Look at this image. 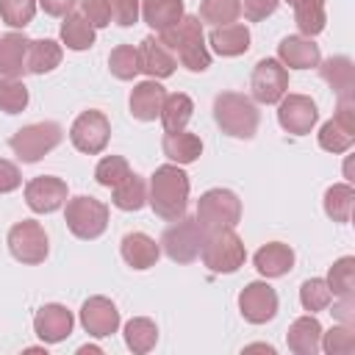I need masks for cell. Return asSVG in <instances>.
I'll return each mask as SVG.
<instances>
[{
  "instance_id": "6da1fadb",
  "label": "cell",
  "mask_w": 355,
  "mask_h": 355,
  "mask_svg": "<svg viewBox=\"0 0 355 355\" xmlns=\"http://www.w3.org/2000/svg\"><path fill=\"white\" fill-rule=\"evenodd\" d=\"M189 191H191V180H189L186 169L169 161V164L155 166V172L150 175L147 205L153 208L155 216H161L166 222H178L180 216H186Z\"/></svg>"
},
{
  "instance_id": "7a4b0ae2",
  "label": "cell",
  "mask_w": 355,
  "mask_h": 355,
  "mask_svg": "<svg viewBox=\"0 0 355 355\" xmlns=\"http://www.w3.org/2000/svg\"><path fill=\"white\" fill-rule=\"evenodd\" d=\"M214 122L230 139H252L261 125L258 103L241 92H222L214 97Z\"/></svg>"
},
{
  "instance_id": "3957f363",
  "label": "cell",
  "mask_w": 355,
  "mask_h": 355,
  "mask_svg": "<svg viewBox=\"0 0 355 355\" xmlns=\"http://www.w3.org/2000/svg\"><path fill=\"white\" fill-rule=\"evenodd\" d=\"M202 266L214 275H233L244 266L247 250L236 227H219V230H205L202 247H200Z\"/></svg>"
},
{
  "instance_id": "277c9868",
  "label": "cell",
  "mask_w": 355,
  "mask_h": 355,
  "mask_svg": "<svg viewBox=\"0 0 355 355\" xmlns=\"http://www.w3.org/2000/svg\"><path fill=\"white\" fill-rule=\"evenodd\" d=\"M61 139H64V128L53 119H44V122H31V125L14 130L8 139V147L17 155V161L36 164L47 153H53L61 144Z\"/></svg>"
},
{
  "instance_id": "5b68a950",
  "label": "cell",
  "mask_w": 355,
  "mask_h": 355,
  "mask_svg": "<svg viewBox=\"0 0 355 355\" xmlns=\"http://www.w3.org/2000/svg\"><path fill=\"white\" fill-rule=\"evenodd\" d=\"M64 222L75 239H83V241L100 239L108 227V205L97 197L78 194L64 202Z\"/></svg>"
},
{
  "instance_id": "8992f818",
  "label": "cell",
  "mask_w": 355,
  "mask_h": 355,
  "mask_svg": "<svg viewBox=\"0 0 355 355\" xmlns=\"http://www.w3.org/2000/svg\"><path fill=\"white\" fill-rule=\"evenodd\" d=\"M194 219L200 222L202 230H219V227H236L241 222V200L230 189H208L197 200V214Z\"/></svg>"
},
{
  "instance_id": "52a82bcc",
  "label": "cell",
  "mask_w": 355,
  "mask_h": 355,
  "mask_svg": "<svg viewBox=\"0 0 355 355\" xmlns=\"http://www.w3.org/2000/svg\"><path fill=\"white\" fill-rule=\"evenodd\" d=\"M6 244H8V252L14 261L25 263V266H36V263H44L47 252H50V239L42 227V222L36 219H19L11 225L8 236H6Z\"/></svg>"
},
{
  "instance_id": "ba28073f",
  "label": "cell",
  "mask_w": 355,
  "mask_h": 355,
  "mask_svg": "<svg viewBox=\"0 0 355 355\" xmlns=\"http://www.w3.org/2000/svg\"><path fill=\"white\" fill-rule=\"evenodd\" d=\"M202 236L205 230L200 227V222L194 216H180L178 222H172L164 236H161V250L166 252L169 261L175 263H191L200 258V247H202Z\"/></svg>"
},
{
  "instance_id": "9c48e42d",
  "label": "cell",
  "mask_w": 355,
  "mask_h": 355,
  "mask_svg": "<svg viewBox=\"0 0 355 355\" xmlns=\"http://www.w3.org/2000/svg\"><path fill=\"white\" fill-rule=\"evenodd\" d=\"M69 141L78 153H86V155H100L108 141H111V122L103 111L97 108H89L83 114L75 116V122L69 125Z\"/></svg>"
},
{
  "instance_id": "30bf717a",
  "label": "cell",
  "mask_w": 355,
  "mask_h": 355,
  "mask_svg": "<svg viewBox=\"0 0 355 355\" xmlns=\"http://www.w3.org/2000/svg\"><path fill=\"white\" fill-rule=\"evenodd\" d=\"M288 92V69L277 58H261L250 75V94L261 105H275Z\"/></svg>"
},
{
  "instance_id": "8fae6325",
  "label": "cell",
  "mask_w": 355,
  "mask_h": 355,
  "mask_svg": "<svg viewBox=\"0 0 355 355\" xmlns=\"http://www.w3.org/2000/svg\"><path fill=\"white\" fill-rule=\"evenodd\" d=\"M277 122L291 136H308L319 122V108L308 94L286 92L277 103Z\"/></svg>"
},
{
  "instance_id": "7c38bea8",
  "label": "cell",
  "mask_w": 355,
  "mask_h": 355,
  "mask_svg": "<svg viewBox=\"0 0 355 355\" xmlns=\"http://www.w3.org/2000/svg\"><path fill=\"white\" fill-rule=\"evenodd\" d=\"M280 300L266 280H252L239 291V313L250 324H266L277 316Z\"/></svg>"
},
{
  "instance_id": "4fadbf2b",
  "label": "cell",
  "mask_w": 355,
  "mask_h": 355,
  "mask_svg": "<svg viewBox=\"0 0 355 355\" xmlns=\"http://www.w3.org/2000/svg\"><path fill=\"white\" fill-rule=\"evenodd\" d=\"M78 319H80V327L92 336V338H108L119 330L122 324V316H119V308L114 305V300L103 297V294H94L89 300H83L80 311H78Z\"/></svg>"
},
{
  "instance_id": "5bb4252c",
  "label": "cell",
  "mask_w": 355,
  "mask_h": 355,
  "mask_svg": "<svg viewBox=\"0 0 355 355\" xmlns=\"http://www.w3.org/2000/svg\"><path fill=\"white\" fill-rule=\"evenodd\" d=\"M69 200L67 180L55 175H36L25 183V205L33 214H55Z\"/></svg>"
},
{
  "instance_id": "9a60e30c",
  "label": "cell",
  "mask_w": 355,
  "mask_h": 355,
  "mask_svg": "<svg viewBox=\"0 0 355 355\" xmlns=\"http://www.w3.org/2000/svg\"><path fill=\"white\" fill-rule=\"evenodd\" d=\"M75 316L61 302H44L33 316V333L42 338V344H61L72 336Z\"/></svg>"
},
{
  "instance_id": "2e32d148",
  "label": "cell",
  "mask_w": 355,
  "mask_h": 355,
  "mask_svg": "<svg viewBox=\"0 0 355 355\" xmlns=\"http://www.w3.org/2000/svg\"><path fill=\"white\" fill-rule=\"evenodd\" d=\"M277 61L286 69H313L322 61V50L311 36H283L277 44Z\"/></svg>"
},
{
  "instance_id": "e0dca14e",
  "label": "cell",
  "mask_w": 355,
  "mask_h": 355,
  "mask_svg": "<svg viewBox=\"0 0 355 355\" xmlns=\"http://www.w3.org/2000/svg\"><path fill=\"white\" fill-rule=\"evenodd\" d=\"M136 50H139V69H141L147 78L164 80V78H169V75L175 72V67H178L175 53H172L158 36H144Z\"/></svg>"
},
{
  "instance_id": "ac0fdd59",
  "label": "cell",
  "mask_w": 355,
  "mask_h": 355,
  "mask_svg": "<svg viewBox=\"0 0 355 355\" xmlns=\"http://www.w3.org/2000/svg\"><path fill=\"white\" fill-rule=\"evenodd\" d=\"M164 97H166V89L161 86V80H155V78L139 80V83L130 89V97H128L130 116L139 119V122H153V119H158L161 105H164Z\"/></svg>"
},
{
  "instance_id": "d6986e66",
  "label": "cell",
  "mask_w": 355,
  "mask_h": 355,
  "mask_svg": "<svg viewBox=\"0 0 355 355\" xmlns=\"http://www.w3.org/2000/svg\"><path fill=\"white\" fill-rule=\"evenodd\" d=\"M119 252H122V261L136 269V272H144V269H153L161 258V244L141 233V230H133V233H125L122 241H119Z\"/></svg>"
},
{
  "instance_id": "ffe728a7",
  "label": "cell",
  "mask_w": 355,
  "mask_h": 355,
  "mask_svg": "<svg viewBox=\"0 0 355 355\" xmlns=\"http://www.w3.org/2000/svg\"><path fill=\"white\" fill-rule=\"evenodd\" d=\"M294 261H297L294 258V250L288 244H283V241H269V244L258 247L255 255H252V266L266 280H275V277L288 275L294 269Z\"/></svg>"
},
{
  "instance_id": "44dd1931",
  "label": "cell",
  "mask_w": 355,
  "mask_h": 355,
  "mask_svg": "<svg viewBox=\"0 0 355 355\" xmlns=\"http://www.w3.org/2000/svg\"><path fill=\"white\" fill-rule=\"evenodd\" d=\"M250 28L241 25V22H227V25H214L211 33H208V44L216 55L222 58H236V55H244L250 50Z\"/></svg>"
},
{
  "instance_id": "7402d4cb",
  "label": "cell",
  "mask_w": 355,
  "mask_h": 355,
  "mask_svg": "<svg viewBox=\"0 0 355 355\" xmlns=\"http://www.w3.org/2000/svg\"><path fill=\"white\" fill-rule=\"evenodd\" d=\"M286 344H288V349L294 355H316L319 352V344H322V324H319V319L313 313L297 316L288 324Z\"/></svg>"
},
{
  "instance_id": "603a6c76",
  "label": "cell",
  "mask_w": 355,
  "mask_h": 355,
  "mask_svg": "<svg viewBox=\"0 0 355 355\" xmlns=\"http://www.w3.org/2000/svg\"><path fill=\"white\" fill-rule=\"evenodd\" d=\"M158 39L178 55V53H183L186 47H191V44H200V42H205V31H202V19L200 17H194V14H183L175 25H169V28H164L161 33H158Z\"/></svg>"
},
{
  "instance_id": "cb8c5ba5",
  "label": "cell",
  "mask_w": 355,
  "mask_h": 355,
  "mask_svg": "<svg viewBox=\"0 0 355 355\" xmlns=\"http://www.w3.org/2000/svg\"><path fill=\"white\" fill-rule=\"evenodd\" d=\"M161 150L172 164L189 166L202 155V139L189 130H166L161 139Z\"/></svg>"
},
{
  "instance_id": "d4e9b609",
  "label": "cell",
  "mask_w": 355,
  "mask_h": 355,
  "mask_svg": "<svg viewBox=\"0 0 355 355\" xmlns=\"http://www.w3.org/2000/svg\"><path fill=\"white\" fill-rule=\"evenodd\" d=\"M28 36L19 31H8L0 36V78H19L25 72Z\"/></svg>"
},
{
  "instance_id": "484cf974",
  "label": "cell",
  "mask_w": 355,
  "mask_h": 355,
  "mask_svg": "<svg viewBox=\"0 0 355 355\" xmlns=\"http://www.w3.org/2000/svg\"><path fill=\"white\" fill-rule=\"evenodd\" d=\"M64 58V47L55 39H33L28 42V55H25V69L33 75H47L53 72Z\"/></svg>"
},
{
  "instance_id": "4316f807",
  "label": "cell",
  "mask_w": 355,
  "mask_h": 355,
  "mask_svg": "<svg viewBox=\"0 0 355 355\" xmlns=\"http://www.w3.org/2000/svg\"><path fill=\"white\" fill-rule=\"evenodd\" d=\"M58 36H61V47L75 50V53H83V50H89V47L94 44L97 31L92 28V22H89L80 11H69V14L64 17V22H61Z\"/></svg>"
},
{
  "instance_id": "83f0119b",
  "label": "cell",
  "mask_w": 355,
  "mask_h": 355,
  "mask_svg": "<svg viewBox=\"0 0 355 355\" xmlns=\"http://www.w3.org/2000/svg\"><path fill=\"white\" fill-rule=\"evenodd\" d=\"M122 336H125V347L133 355H147L158 344V324L150 316H133L125 322Z\"/></svg>"
},
{
  "instance_id": "f1b7e54d",
  "label": "cell",
  "mask_w": 355,
  "mask_h": 355,
  "mask_svg": "<svg viewBox=\"0 0 355 355\" xmlns=\"http://www.w3.org/2000/svg\"><path fill=\"white\" fill-rule=\"evenodd\" d=\"M322 78L324 83L336 92V94H347L355 92V64L347 55H330L327 61H319Z\"/></svg>"
},
{
  "instance_id": "f546056e",
  "label": "cell",
  "mask_w": 355,
  "mask_h": 355,
  "mask_svg": "<svg viewBox=\"0 0 355 355\" xmlns=\"http://www.w3.org/2000/svg\"><path fill=\"white\" fill-rule=\"evenodd\" d=\"M186 14L183 0H141V19L153 28V31H164L169 25H175L180 17Z\"/></svg>"
},
{
  "instance_id": "4dcf8cb0",
  "label": "cell",
  "mask_w": 355,
  "mask_h": 355,
  "mask_svg": "<svg viewBox=\"0 0 355 355\" xmlns=\"http://www.w3.org/2000/svg\"><path fill=\"white\" fill-rule=\"evenodd\" d=\"M111 202L119 211H141L147 205V183L136 172H130L119 186L111 189Z\"/></svg>"
},
{
  "instance_id": "1f68e13d",
  "label": "cell",
  "mask_w": 355,
  "mask_h": 355,
  "mask_svg": "<svg viewBox=\"0 0 355 355\" xmlns=\"http://www.w3.org/2000/svg\"><path fill=\"white\" fill-rule=\"evenodd\" d=\"M191 114H194V100L189 94H183V92H175V94L164 97L158 119H161L164 130H186Z\"/></svg>"
},
{
  "instance_id": "d6a6232c",
  "label": "cell",
  "mask_w": 355,
  "mask_h": 355,
  "mask_svg": "<svg viewBox=\"0 0 355 355\" xmlns=\"http://www.w3.org/2000/svg\"><path fill=\"white\" fill-rule=\"evenodd\" d=\"M324 214L333 222H349L355 211V189L349 183H333L324 191Z\"/></svg>"
},
{
  "instance_id": "836d02e7",
  "label": "cell",
  "mask_w": 355,
  "mask_h": 355,
  "mask_svg": "<svg viewBox=\"0 0 355 355\" xmlns=\"http://www.w3.org/2000/svg\"><path fill=\"white\" fill-rule=\"evenodd\" d=\"M316 136H319V147L327 150V153H333V155H341V153H347L355 144V130H349L347 125H341L336 116L327 119V122H322V128H319Z\"/></svg>"
},
{
  "instance_id": "e575fe53",
  "label": "cell",
  "mask_w": 355,
  "mask_h": 355,
  "mask_svg": "<svg viewBox=\"0 0 355 355\" xmlns=\"http://www.w3.org/2000/svg\"><path fill=\"white\" fill-rule=\"evenodd\" d=\"M324 280H327V288L333 297H352L355 294V258L344 255V258L333 261Z\"/></svg>"
},
{
  "instance_id": "d590c367",
  "label": "cell",
  "mask_w": 355,
  "mask_h": 355,
  "mask_svg": "<svg viewBox=\"0 0 355 355\" xmlns=\"http://www.w3.org/2000/svg\"><path fill=\"white\" fill-rule=\"evenodd\" d=\"M319 349L324 355H352L355 352V324H333L330 330H322Z\"/></svg>"
},
{
  "instance_id": "8d00e7d4",
  "label": "cell",
  "mask_w": 355,
  "mask_h": 355,
  "mask_svg": "<svg viewBox=\"0 0 355 355\" xmlns=\"http://www.w3.org/2000/svg\"><path fill=\"white\" fill-rule=\"evenodd\" d=\"M108 72L116 80H133L141 69H139V50L133 44H116L108 55Z\"/></svg>"
},
{
  "instance_id": "74e56055",
  "label": "cell",
  "mask_w": 355,
  "mask_h": 355,
  "mask_svg": "<svg viewBox=\"0 0 355 355\" xmlns=\"http://www.w3.org/2000/svg\"><path fill=\"white\" fill-rule=\"evenodd\" d=\"M330 302H333V294H330L324 277H308L300 286V305H302V311L319 313V311H327Z\"/></svg>"
},
{
  "instance_id": "f35d334b",
  "label": "cell",
  "mask_w": 355,
  "mask_h": 355,
  "mask_svg": "<svg viewBox=\"0 0 355 355\" xmlns=\"http://www.w3.org/2000/svg\"><path fill=\"white\" fill-rule=\"evenodd\" d=\"M36 0H0V19L11 31H25L36 17Z\"/></svg>"
},
{
  "instance_id": "ab89813d",
  "label": "cell",
  "mask_w": 355,
  "mask_h": 355,
  "mask_svg": "<svg viewBox=\"0 0 355 355\" xmlns=\"http://www.w3.org/2000/svg\"><path fill=\"white\" fill-rule=\"evenodd\" d=\"M241 17V0H202L200 3V19L205 25H227Z\"/></svg>"
},
{
  "instance_id": "60d3db41",
  "label": "cell",
  "mask_w": 355,
  "mask_h": 355,
  "mask_svg": "<svg viewBox=\"0 0 355 355\" xmlns=\"http://www.w3.org/2000/svg\"><path fill=\"white\" fill-rule=\"evenodd\" d=\"M28 86L19 78H0V111L3 114H22L28 108Z\"/></svg>"
},
{
  "instance_id": "b9f144b4",
  "label": "cell",
  "mask_w": 355,
  "mask_h": 355,
  "mask_svg": "<svg viewBox=\"0 0 355 355\" xmlns=\"http://www.w3.org/2000/svg\"><path fill=\"white\" fill-rule=\"evenodd\" d=\"M128 175H130V164L122 155H103L100 164L94 166V180L100 186H105V189L119 186Z\"/></svg>"
},
{
  "instance_id": "7bdbcfd3",
  "label": "cell",
  "mask_w": 355,
  "mask_h": 355,
  "mask_svg": "<svg viewBox=\"0 0 355 355\" xmlns=\"http://www.w3.org/2000/svg\"><path fill=\"white\" fill-rule=\"evenodd\" d=\"M294 22H297V31L300 36H319L327 25V14L324 8H305V11H294Z\"/></svg>"
},
{
  "instance_id": "ee69618b",
  "label": "cell",
  "mask_w": 355,
  "mask_h": 355,
  "mask_svg": "<svg viewBox=\"0 0 355 355\" xmlns=\"http://www.w3.org/2000/svg\"><path fill=\"white\" fill-rule=\"evenodd\" d=\"M175 58H178V61H180V67H186L189 72H205V69L211 67V50H208V44H205V42L186 47V50H183V53H178Z\"/></svg>"
},
{
  "instance_id": "f6af8a7d",
  "label": "cell",
  "mask_w": 355,
  "mask_h": 355,
  "mask_svg": "<svg viewBox=\"0 0 355 355\" xmlns=\"http://www.w3.org/2000/svg\"><path fill=\"white\" fill-rule=\"evenodd\" d=\"M108 8H111V22H116L119 28H130L141 17L139 0H108Z\"/></svg>"
},
{
  "instance_id": "bcb514c9",
  "label": "cell",
  "mask_w": 355,
  "mask_h": 355,
  "mask_svg": "<svg viewBox=\"0 0 355 355\" xmlns=\"http://www.w3.org/2000/svg\"><path fill=\"white\" fill-rule=\"evenodd\" d=\"M80 6V14L92 22V28H105L111 25V8H108V0H78Z\"/></svg>"
},
{
  "instance_id": "7dc6e473",
  "label": "cell",
  "mask_w": 355,
  "mask_h": 355,
  "mask_svg": "<svg viewBox=\"0 0 355 355\" xmlns=\"http://www.w3.org/2000/svg\"><path fill=\"white\" fill-rule=\"evenodd\" d=\"M280 0H241V14L250 19V22H261L266 17H272L277 11Z\"/></svg>"
},
{
  "instance_id": "c3c4849f",
  "label": "cell",
  "mask_w": 355,
  "mask_h": 355,
  "mask_svg": "<svg viewBox=\"0 0 355 355\" xmlns=\"http://www.w3.org/2000/svg\"><path fill=\"white\" fill-rule=\"evenodd\" d=\"M22 186V172L14 161L0 158V194H11Z\"/></svg>"
},
{
  "instance_id": "681fc988",
  "label": "cell",
  "mask_w": 355,
  "mask_h": 355,
  "mask_svg": "<svg viewBox=\"0 0 355 355\" xmlns=\"http://www.w3.org/2000/svg\"><path fill=\"white\" fill-rule=\"evenodd\" d=\"M336 302H333V316L338 319V322H344V324H355V294L352 297H333Z\"/></svg>"
},
{
  "instance_id": "f907efd6",
  "label": "cell",
  "mask_w": 355,
  "mask_h": 355,
  "mask_svg": "<svg viewBox=\"0 0 355 355\" xmlns=\"http://www.w3.org/2000/svg\"><path fill=\"white\" fill-rule=\"evenodd\" d=\"M36 3H39V8H42L44 14H50V17H67V14L75 8L78 0H36Z\"/></svg>"
},
{
  "instance_id": "816d5d0a",
  "label": "cell",
  "mask_w": 355,
  "mask_h": 355,
  "mask_svg": "<svg viewBox=\"0 0 355 355\" xmlns=\"http://www.w3.org/2000/svg\"><path fill=\"white\" fill-rule=\"evenodd\" d=\"M294 11H305V8H324V0H286Z\"/></svg>"
},
{
  "instance_id": "f5cc1de1",
  "label": "cell",
  "mask_w": 355,
  "mask_h": 355,
  "mask_svg": "<svg viewBox=\"0 0 355 355\" xmlns=\"http://www.w3.org/2000/svg\"><path fill=\"white\" fill-rule=\"evenodd\" d=\"M78 352H80V355H86V352H94V355H100L103 349H100V347H94V344H83V347H80Z\"/></svg>"
},
{
  "instance_id": "db71d44e",
  "label": "cell",
  "mask_w": 355,
  "mask_h": 355,
  "mask_svg": "<svg viewBox=\"0 0 355 355\" xmlns=\"http://www.w3.org/2000/svg\"><path fill=\"white\" fill-rule=\"evenodd\" d=\"M244 349H266V352H275L272 344H250V347H244Z\"/></svg>"
}]
</instances>
